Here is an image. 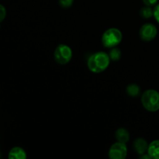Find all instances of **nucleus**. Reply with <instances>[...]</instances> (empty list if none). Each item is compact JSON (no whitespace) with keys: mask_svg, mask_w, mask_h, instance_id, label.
<instances>
[{"mask_svg":"<svg viewBox=\"0 0 159 159\" xmlns=\"http://www.w3.org/2000/svg\"><path fill=\"white\" fill-rule=\"evenodd\" d=\"M9 159H26V152L20 147H15L10 150L9 153Z\"/></svg>","mask_w":159,"mask_h":159,"instance_id":"nucleus-8","label":"nucleus"},{"mask_svg":"<svg viewBox=\"0 0 159 159\" xmlns=\"http://www.w3.org/2000/svg\"><path fill=\"white\" fill-rule=\"evenodd\" d=\"M140 14L141 16L144 19H149L153 16V10L151 8V6H147L143 7L140 11Z\"/></svg>","mask_w":159,"mask_h":159,"instance_id":"nucleus-12","label":"nucleus"},{"mask_svg":"<svg viewBox=\"0 0 159 159\" xmlns=\"http://www.w3.org/2000/svg\"><path fill=\"white\" fill-rule=\"evenodd\" d=\"M72 57V51L66 44H59L54 51V59L60 65H66Z\"/></svg>","mask_w":159,"mask_h":159,"instance_id":"nucleus-4","label":"nucleus"},{"mask_svg":"<svg viewBox=\"0 0 159 159\" xmlns=\"http://www.w3.org/2000/svg\"><path fill=\"white\" fill-rule=\"evenodd\" d=\"M110 62V57L109 54L103 51H99L90 56L87 65H88L89 69L92 72L100 73L108 68Z\"/></svg>","mask_w":159,"mask_h":159,"instance_id":"nucleus-1","label":"nucleus"},{"mask_svg":"<svg viewBox=\"0 0 159 159\" xmlns=\"http://www.w3.org/2000/svg\"><path fill=\"white\" fill-rule=\"evenodd\" d=\"M127 93L129 96L135 97V96H138L140 93L139 86L136 84H130L127 87Z\"/></svg>","mask_w":159,"mask_h":159,"instance_id":"nucleus-11","label":"nucleus"},{"mask_svg":"<svg viewBox=\"0 0 159 159\" xmlns=\"http://www.w3.org/2000/svg\"><path fill=\"white\" fill-rule=\"evenodd\" d=\"M143 2L147 6H155L158 2V0H142Z\"/></svg>","mask_w":159,"mask_h":159,"instance_id":"nucleus-17","label":"nucleus"},{"mask_svg":"<svg viewBox=\"0 0 159 159\" xmlns=\"http://www.w3.org/2000/svg\"><path fill=\"white\" fill-rule=\"evenodd\" d=\"M6 8H5L2 5L0 4V22H2L5 18H6Z\"/></svg>","mask_w":159,"mask_h":159,"instance_id":"nucleus-15","label":"nucleus"},{"mask_svg":"<svg viewBox=\"0 0 159 159\" xmlns=\"http://www.w3.org/2000/svg\"><path fill=\"white\" fill-rule=\"evenodd\" d=\"M116 138L119 142L126 144L130 139V134L126 129L119 128L116 131Z\"/></svg>","mask_w":159,"mask_h":159,"instance_id":"nucleus-10","label":"nucleus"},{"mask_svg":"<svg viewBox=\"0 0 159 159\" xmlns=\"http://www.w3.org/2000/svg\"><path fill=\"white\" fill-rule=\"evenodd\" d=\"M148 154L152 158L159 159V140H156L151 143L148 148Z\"/></svg>","mask_w":159,"mask_h":159,"instance_id":"nucleus-9","label":"nucleus"},{"mask_svg":"<svg viewBox=\"0 0 159 159\" xmlns=\"http://www.w3.org/2000/svg\"><path fill=\"white\" fill-rule=\"evenodd\" d=\"M127 155V148L125 143L116 142L110 147L109 157L112 159H124Z\"/></svg>","mask_w":159,"mask_h":159,"instance_id":"nucleus-5","label":"nucleus"},{"mask_svg":"<svg viewBox=\"0 0 159 159\" xmlns=\"http://www.w3.org/2000/svg\"><path fill=\"white\" fill-rule=\"evenodd\" d=\"M158 34L156 26L152 23H145L141 27L139 35L141 40L144 41H151L155 38Z\"/></svg>","mask_w":159,"mask_h":159,"instance_id":"nucleus-6","label":"nucleus"},{"mask_svg":"<svg viewBox=\"0 0 159 159\" xmlns=\"http://www.w3.org/2000/svg\"><path fill=\"white\" fill-rule=\"evenodd\" d=\"M109 56H110V60L118 61L121 57V52L118 48H113L111 51H110Z\"/></svg>","mask_w":159,"mask_h":159,"instance_id":"nucleus-13","label":"nucleus"},{"mask_svg":"<svg viewBox=\"0 0 159 159\" xmlns=\"http://www.w3.org/2000/svg\"><path fill=\"white\" fill-rule=\"evenodd\" d=\"M59 5L63 8H69L72 6L74 0H58Z\"/></svg>","mask_w":159,"mask_h":159,"instance_id":"nucleus-14","label":"nucleus"},{"mask_svg":"<svg viewBox=\"0 0 159 159\" xmlns=\"http://www.w3.org/2000/svg\"><path fill=\"white\" fill-rule=\"evenodd\" d=\"M141 102L148 111H158L159 110V93L155 89L146 90L141 96Z\"/></svg>","mask_w":159,"mask_h":159,"instance_id":"nucleus-2","label":"nucleus"},{"mask_svg":"<svg viewBox=\"0 0 159 159\" xmlns=\"http://www.w3.org/2000/svg\"><path fill=\"white\" fill-rule=\"evenodd\" d=\"M134 148L139 155H144L146 152H148V144L143 138H138L134 142Z\"/></svg>","mask_w":159,"mask_h":159,"instance_id":"nucleus-7","label":"nucleus"},{"mask_svg":"<svg viewBox=\"0 0 159 159\" xmlns=\"http://www.w3.org/2000/svg\"><path fill=\"white\" fill-rule=\"evenodd\" d=\"M153 16H155V20L159 23V4L156 5L153 10Z\"/></svg>","mask_w":159,"mask_h":159,"instance_id":"nucleus-16","label":"nucleus"},{"mask_svg":"<svg viewBox=\"0 0 159 159\" xmlns=\"http://www.w3.org/2000/svg\"><path fill=\"white\" fill-rule=\"evenodd\" d=\"M123 38L121 31L117 28H110L105 31L102 37V43L107 48H115L120 44Z\"/></svg>","mask_w":159,"mask_h":159,"instance_id":"nucleus-3","label":"nucleus"},{"mask_svg":"<svg viewBox=\"0 0 159 159\" xmlns=\"http://www.w3.org/2000/svg\"><path fill=\"white\" fill-rule=\"evenodd\" d=\"M141 159H143V158H147V159H149V158H152L150 157V155H148H148H141Z\"/></svg>","mask_w":159,"mask_h":159,"instance_id":"nucleus-18","label":"nucleus"}]
</instances>
